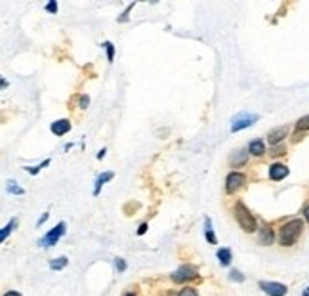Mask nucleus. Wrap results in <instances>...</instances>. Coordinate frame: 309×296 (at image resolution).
Segmentation results:
<instances>
[{
    "instance_id": "9",
    "label": "nucleus",
    "mask_w": 309,
    "mask_h": 296,
    "mask_svg": "<svg viewBox=\"0 0 309 296\" xmlns=\"http://www.w3.org/2000/svg\"><path fill=\"white\" fill-rule=\"evenodd\" d=\"M287 134H288L287 126H279V128L271 130V132H269V144H271V145L280 144V142L287 138Z\"/></svg>"
},
{
    "instance_id": "18",
    "label": "nucleus",
    "mask_w": 309,
    "mask_h": 296,
    "mask_svg": "<svg viewBox=\"0 0 309 296\" xmlns=\"http://www.w3.org/2000/svg\"><path fill=\"white\" fill-rule=\"evenodd\" d=\"M206 239L210 241L212 245H216V235H214V231H212V222H210V218H206Z\"/></svg>"
},
{
    "instance_id": "19",
    "label": "nucleus",
    "mask_w": 309,
    "mask_h": 296,
    "mask_svg": "<svg viewBox=\"0 0 309 296\" xmlns=\"http://www.w3.org/2000/svg\"><path fill=\"white\" fill-rule=\"evenodd\" d=\"M296 130H298V132H302V130H309V115L302 117L300 121L296 122Z\"/></svg>"
},
{
    "instance_id": "13",
    "label": "nucleus",
    "mask_w": 309,
    "mask_h": 296,
    "mask_svg": "<svg viewBox=\"0 0 309 296\" xmlns=\"http://www.w3.org/2000/svg\"><path fill=\"white\" fill-rule=\"evenodd\" d=\"M250 153L252 155H256V157H262L265 153V145H264V142H260V140H254L252 144H250Z\"/></svg>"
},
{
    "instance_id": "22",
    "label": "nucleus",
    "mask_w": 309,
    "mask_h": 296,
    "mask_svg": "<svg viewBox=\"0 0 309 296\" xmlns=\"http://www.w3.org/2000/svg\"><path fill=\"white\" fill-rule=\"evenodd\" d=\"M115 266H117V270H119V272H124V270H126V264H124V260H122V258L115 260Z\"/></svg>"
},
{
    "instance_id": "3",
    "label": "nucleus",
    "mask_w": 309,
    "mask_h": 296,
    "mask_svg": "<svg viewBox=\"0 0 309 296\" xmlns=\"http://www.w3.org/2000/svg\"><path fill=\"white\" fill-rule=\"evenodd\" d=\"M258 119H260V117H258V115H252V113L237 115V117L233 119V124H231V132H239V130L248 128V126H252Z\"/></svg>"
},
{
    "instance_id": "26",
    "label": "nucleus",
    "mask_w": 309,
    "mask_h": 296,
    "mask_svg": "<svg viewBox=\"0 0 309 296\" xmlns=\"http://www.w3.org/2000/svg\"><path fill=\"white\" fill-rule=\"evenodd\" d=\"M273 157H279V155H285V147H275L271 151Z\"/></svg>"
},
{
    "instance_id": "14",
    "label": "nucleus",
    "mask_w": 309,
    "mask_h": 296,
    "mask_svg": "<svg viewBox=\"0 0 309 296\" xmlns=\"http://www.w3.org/2000/svg\"><path fill=\"white\" fill-rule=\"evenodd\" d=\"M218 260L221 266H229V264H231V251H229V249H219Z\"/></svg>"
},
{
    "instance_id": "17",
    "label": "nucleus",
    "mask_w": 309,
    "mask_h": 296,
    "mask_svg": "<svg viewBox=\"0 0 309 296\" xmlns=\"http://www.w3.org/2000/svg\"><path fill=\"white\" fill-rule=\"evenodd\" d=\"M65 266H67V258H65V256H60L58 260H52V262H50V267H52V270H63Z\"/></svg>"
},
{
    "instance_id": "6",
    "label": "nucleus",
    "mask_w": 309,
    "mask_h": 296,
    "mask_svg": "<svg viewBox=\"0 0 309 296\" xmlns=\"http://www.w3.org/2000/svg\"><path fill=\"white\" fill-rule=\"evenodd\" d=\"M260 289L269 296H285L287 294V290H288L287 287H285V285H280V283H267V281L260 283Z\"/></svg>"
},
{
    "instance_id": "15",
    "label": "nucleus",
    "mask_w": 309,
    "mask_h": 296,
    "mask_svg": "<svg viewBox=\"0 0 309 296\" xmlns=\"http://www.w3.org/2000/svg\"><path fill=\"white\" fill-rule=\"evenodd\" d=\"M113 172H105V174H101L98 178V182H96V190H94V195H99V190H101V185L105 182H109V180H113Z\"/></svg>"
},
{
    "instance_id": "27",
    "label": "nucleus",
    "mask_w": 309,
    "mask_h": 296,
    "mask_svg": "<svg viewBox=\"0 0 309 296\" xmlns=\"http://www.w3.org/2000/svg\"><path fill=\"white\" fill-rule=\"evenodd\" d=\"M231 279H233V281H242L244 277H242V274H239V272H231Z\"/></svg>"
},
{
    "instance_id": "25",
    "label": "nucleus",
    "mask_w": 309,
    "mask_h": 296,
    "mask_svg": "<svg viewBox=\"0 0 309 296\" xmlns=\"http://www.w3.org/2000/svg\"><path fill=\"white\" fill-rule=\"evenodd\" d=\"M46 10H48L50 14H55V12H58V4H55V2H50V4L46 6Z\"/></svg>"
},
{
    "instance_id": "7",
    "label": "nucleus",
    "mask_w": 309,
    "mask_h": 296,
    "mask_svg": "<svg viewBox=\"0 0 309 296\" xmlns=\"http://www.w3.org/2000/svg\"><path fill=\"white\" fill-rule=\"evenodd\" d=\"M196 275V270L193 266H181L180 270H176L172 274V279L176 283H183V281H189V279H193Z\"/></svg>"
},
{
    "instance_id": "29",
    "label": "nucleus",
    "mask_w": 309,
    "mask_h": 296,
    "mask_svg": "<svg viewBox=\"0 0 309 296\" xmlns=\"http://www.w3.org/2000/svg\"><path fill=\"white\" fill-rule=\"evenodd\" d=\"M88 101H90L88 96H82V98H80V107H88Z\"/></svg>"
},
{
    "instance_id": "4",
    "label": "nucleus",
    "mask_w": 309,
    "mask_h": 296,
    "mask_svg": "<svg viewBox=\"0 0 309 296\" xmlns=\"http://www.w3.org/2000/svg\"><path fill=\"white\" fill-rule=\"evenodd\" d=\"M63 233H65V224L61 222V224H58L48 235L40 239V245H42V247H52V245H55L60 241V237L63 235Z\"/></svg>"
},
{
    "instance_id": "30",
    "label": "nucleus",
    "mask_w": 309,
    "mask_h": 296,
    "mask_svg": "<svg viewBox=\"0 0 309 296\" xmlns=\"http://www.w3.org/2000/svg\"><path fill=\"white\" fill-rule=\"evenodd\" d=\"M46 220H48V214H44V216H42V218H40V220L37 222V226H40V224H44Z\"/></svg>"
},
{
    "instance_id": "32",
    "label": "nucleus",
    "mask_w": 309,
    "mask_h": 296,
    "mask_svg": "<svg viewBox=\"0 0 309 296\" xmlns=\"http://www.w3.org/2000/svg\"><path fill=\"white\" fill-rule=\"evenodd\" d=\"M4 296H21L19 292H15V290H10V292H6Z\"/></svg>"
},
{
    "instance_id": "1",
    "label": "nucleus",
    "mask_w": 309,
    "mask_h": 296,
    "mask_svg": "<svg viewBox=\"0 0 309 296\" xmlns=\"http://www.w3.org/2000/svg\"><path fill=\"white\" fill-rule=\"evenodd\" d=\"M302 231H303L302 220H290L280 229V245L283 247H292L298 241V237L302 235Z\"/></svg>"
},
{
    "instance_id": "35",
    "label": "nucleus",
    "mask_w": 309,
    "mask_h": 296,
    "mask_svg": "<svg viewBox=\"0 0 309 296\" xmlns=\"http://www.w3.org/2000/svg\"><path fill=\"white\" fill-rule=\"evenodd\" d=\"M126 296H136V294H132V292H130V294H126Z\"/></svg>"
},
{
    "instance_id": "2",
    "label": "nucleus",
    "mask_w": 309,
    "mask_h": 296,
    "mask_svg": "<svg viewBox=\"0 0 309 296\" xmlns=\"http://www.w3.org/2000/svg\"><path fill=\"white\" fill-rule=\"evenodd\" d=\"M235 218H237L239 226H241L246 233H252V231L256 229V218H254V214L250 212L242 203H237V205H235Z\"/></svg>"
},
{
    "instance_id": "8",
    "label": "nucleus",
    "mask_w": 309,
    "mask_h": 296,
    "mask_svg": "<svg viewBox=\"0 0 309 296\" xmlns=\"http://www.w3.org/2000/svg\"><path fill=\"white\" fill-rule=\"evenodd\" d=\"M288 176V168L285 165H279V163H275L269 167V178H271L273 182H279L283 178H287Z\"/></svg>"
},
{
    "instance_id": "20",
    "label": "nucleus",
    "mask_w": 309,
    "mask_h": 296,
    "mask_svg": "<svg viewBox=\"0 0 309 296\" xmlns=\"http://www.w3.org/2000/svg\"><path fill=\"white\" fill-rule=\"evenodd\" d=\"M14 226H15V220H12V222H10V224L6 226V228L2 229V233H0V239H2V241H4V239L8 237V233H10L12 229H14Z\"/></svg>"
},
{
    "instance_id": "5",
    "label": "nucleus",
    "mask_w": 309,
    "mask_h": 296,
    "mask_svg": "<svg viewBox=\"0 0 309 296\" xmlns=\"http://www.w3.org/2000/svg\"><path fill=\"white\" fill-rule=\"evenodd\" d=\"M244 182H246V178L241 172H231L226 180V191L227 193H235V191L241 190L242 185H244Z\"/></svg>"
},
{
    "instance_id": "11",
    "label": "nucleus",
    "mask_w": 309,
    "mask_h": 296,
    "mask_svg": "<svg viewBox=\"0 0 309 296\" xmlns=\"http://www.w3.org/2000/svg\"><path fill=\"white\" fill-rule=\"evenodd\" d=\"M246 160H248V153L244 151V149H239V151L233 153V157H231V165H233V167H242Z\"/></svg>"
},
{
    "instance_id": "28",
    "label": "nucleus",
    "mask_w": 309,
    "mask_h": 296,
    "mask_svg": "<svg viewBox=\"0 0 309 296\" xmlns=\"http://www.w3.org/2000/svg\"><path fill=\"white\" fill-rule=\"evenodd\" d=\"M145 231H147V224H142V226H139V229H137V235H144Z\"/></svg>"
},
{
    "instance_id": "24",
    "label": "nucleus",
    "mask_w": 309,
    "mask_h": 296,
    "mask_svg": "<svg viewBox=\"0 0 309 296\" xmlns=\"http://www.w3.org/2000/svg\"><path fill=\"white\" fill-rule=\"evenodd\" d=\"M132 8H134V4H132V6H128V8H126V10H124V14H122L121 15V19H119V21H126V19H128V14H130V12H132Z\"/></svg>"
},
{
    "instance_id": "23",
    "label": "nucleus",
    "mask_w": 309,
    "mask_h": 296,
    "mask_svg": "<svg viewBox=\"0 0 309 296\" xmlns=\"http://www.w3.org/2000/svg\"><path fill=\"white\" fill-rule=\"evenodd\" d=\"M180 296H199V294H196V290L189 289V287H187V289H183V290H181Z\"/></svg>"
},
{
    "instance_id": "12",
    "label": "nucleus",
    "mask_w": 309,
    "mask_h": 296,
    "mask_svg": "<svg viewBox=\"0 0 309 296\" xmlns=\"http://www.w3.org/2000/svg\"><path fill=\"white\" fill-rule=\"evenodd\" d=\"M275 235H273V229L271 228H264L260 231V243L262 245H271Z\"/></svg>"
},
{
    "instance_id": "34",
    "label": "nucleus",
    "mask_w": 309,
    "mask_h": 296,
    "mask_svg": "<svg viewBox=\"0 0 309 296\" xmlns=\"http://www.w3.org/2000/svg\"><path fill=\"white\" fill-rule=\"evenodd\" d=\"M303 296H309V287L305 290H303Z\"/></svg>"
},
{
    "instance_id": "31",
    "label": "nucleus",
    "mask_w": 309,
    "mask_h": 296,
    "mask_svg": "<svg viewBox=\"0 0 309 296\" xmlns=\"http://www.w3.org/2000/svg\"><path fill=\"white\" fill-rule=\"evenodd\" d=\"M303 214H305V220L309 222V205L305 206V208H303Z\"/></svg>"
},
{
    "instance_id": "10",
    "label": "nucleus",
    "mask_w": 309,
    "mask_h": 296,
    "mask_svg": "<svg viewBox=\"0 0 309 296\" xmlns=\"http://www.w3.org/2000/svg\"><path fill=\"white\" fill-rule=\"evenodd\" d=\"M50 128H52V132L55 136H63V134H67L69 130H71V122H69L67 119H61V121L52 122Z\"/></svg>"
},
{
    "instance_id": "16",
    "label": "nucleus",
    "mask_w": 309,
    "mask_h": 296,
    "mask_svg": "<svg viewBox=\"0 0 309 296\" xmlns=\"http://www.w3.org/2000/svg\"><path fill=\"white\" fill-rule=\"evenodd\" d=\"M8 191H10V193H14V195H23V193H25V190L19 187L17 182H14V180H10V182H8Z\"/></svg>"
},
{
    "instance_id": "21",
    "label": "nucleus",
    "mask_w": 309,
    "mask_h": 296,
    "mask_svg": "<svg viewBox=\"0 0 309 296\" xmlns=\"http://www.w3.org/2000/svg\"><path fill=\"white\" fill-rule=\"evenodd\" d=\"M107 48V60L109 61H113V58H115V46L111 44V42H105V44H103Z\"/></svg>"
},
{
    "instance_id": "33",
    "label": "nucleus",
    "mask_w": 309,
    "mask_h": 296,
    "mask_svg": "<svg viewBox=\"0 0 309 296\" xmlns=\"http://www.w3.org/2000/svg\"><path fill=\"white\" fill-rule=\"evenodd\" d=\"M105 157V149H101V151L98 153V159H103Z\"/></svg>"
}]
</instances>
